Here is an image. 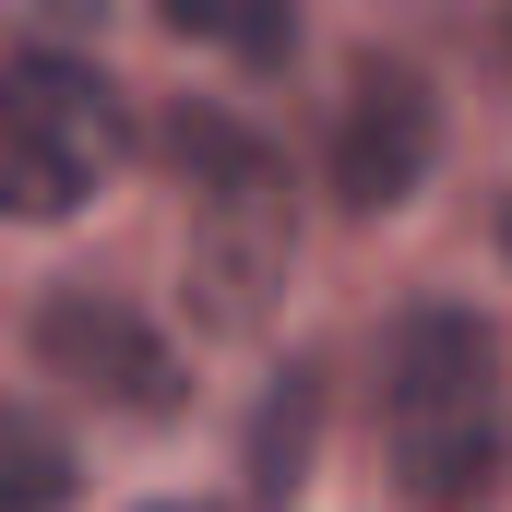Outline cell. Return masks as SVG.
Listing matches in <instances>:
<instances>
[{"label": "cell", "instance_id": "6da1fadb", "mask_svg": "<svg viewBox=\"0 0 512 512\" xmlns=\"http://www.w3.org/2000/svg\"><path fill=\"white\" fill-rule=\"evenodd\" d=\"M382 441L417 501H465L501 477V334L465 298H417L382 346Z\"/></svg>", "mask_w": 512, "mask_h": 512}, {"label": "cell", "instance_id": "7a4b0ae2", "mask_svg": "<svg viewBox=\"0 0 512 512\" xmlns=\"http://www.w3.org/2000/svg\"><path fill=\"white\" fill-rule=\"evenodd\" d=\"M167 155H179V179H191V298H203L215 334H251L262 310H274V286H286V251H298V227H286V167H274V143H262L251 120H227V108H179V120H167Z\"/></svg>", "mask_w": 512, "mask_h": 512}, {"label": "cell", "instance_id": "3957f363", "mask_svg": "<svg viewBox=\"0 0 512 512\" xmlns=\"http://www.w3.org/2000/svg\"><path fill=\"white\" fill-rule=\"evenodd\" d=\"M131 155L120 84L72 48H12L0 60V215L12 227H60L84 215Z\"/></svg>", "mask_w": 512, "mask_h": 512}, {"label": "cell", "instance_id": "277c9868", "mask_svg": "<svg viewBox=\"0 0 512 512\" xmlns=\"http://www.w3.org/2000/svg\"><path fill=\"white\" fill-rule=\"evenodd\" d=\"M36 358H48L72 393L120 405V417H179V405H191V358L131 310L120 286H84V274L36 298Z\"/></svg>", "mask_w": 512, "mask_h": 512}, {"label": "cell", "instance_id": "5b68a950", "mask_svg": "<svg viewBox=\"0 0 512 512\" xmlns=\"http://www.w3.org/2000/svg\"><path fill=\"white\" fill-rule=\"evenodd\" d=\"M429 155H441V96H429V72L358 60V72H346V108H334V203H346V215L417 203Z\"/></svg>", "mask_w": 512, "mask_h": 512}, {"label": "cell", "instance_id": "8992f818", "mask_svg": "<svg viewBox=\"0 0 512 512\" xmlns=\"http://www.w3.org/2000/svg\"><path fill=\"white\" fill-rule=\"evenodd\" d=\"M310 429H322V382H310V370H274L262 405H251V465H239L262 512H286L310 489Z\"/></svg>", "mask_w": 512, "mask_h": 512}, {"label": "cell", "instance_id": "52a82bcc", "mask_svg": "<svg viewBox=\"0 0 512 512\" xmlns=\"http://www.w3.org/2000/svg\"><path fill=\"white\" fill-rule=\"evenodd\" d=\"M72 489H84V453L36 405H0V512H72Z\"/></svg>", "mask_w": 512, "mask_h": 512}, {"label": "cell", "instance_id": "ba28073f", "mask_svg": "<svg viewBox=\"0 0 512 512\" xmlns=\"http://www.w3.org/2000/svg\"><path fill=\"white\" fill-rule=\"evenodd\" d=\"M143 512H215V501H143Z\"/></svg>", "mask_w": 512, "mask_h": 512}, {"label": "cell", "instance_id": "9c48e42d", "mask_svg": "<svg viewBox=\"0 0 512 512\" xmlns=\"http://www.w3.org/2000/svg\"><path fill=\"white\" fill-rule=\"evenodd\" d=\"M501 251H512V203H501Z\"/></svg>", "mask_w": 512, "mask_h": 512}]
</instances>
